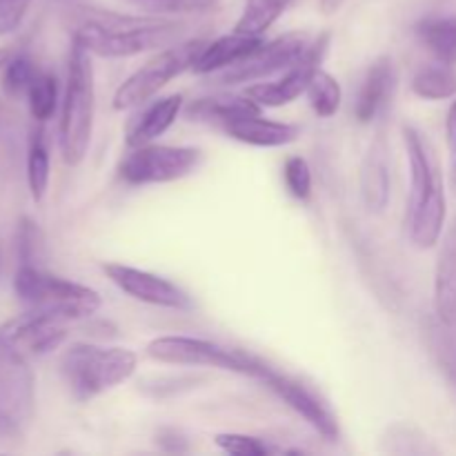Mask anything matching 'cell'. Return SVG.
Instances as JSON below:
<instances>
[{
	"instance_id": "60d3db41",
	"label": "cell",
	"mask_w": 456,
	"mask_h": 456,
	"mask_svg": "<svg viewBox=\"0 0 456 456\" xmlns=\"http://www.w3.org/2000/svg\"><path fill=\"white\" fill-rule=\"evenodd\" d=\"M9 58H12L9 49H0V69H4V65H7Z\"/></svg>"
},
{
	"instance_id": "d6a6232c",
	"label": "cell",
	"mask_w": 456,
	"mask_h": 456,
	"mask_svg": "<svg viewBox=\"0 0 456 456\" xmlns=\"http://www.w3.org/2000/svg\"><path fill=\"white\" fill-rule=\"evenodd\" d=\"M134 3L156 13H196L214 9L218 0H134Z\"/></svg>"
},
{
	"instance_id": "9c48e42d",
	"label": "cell",
	"mask_w": 456,
	"mask_h": 456,
	"mask_svg": "<svg viewBox=\"0 0 456 456\" xmlns=\"http://www.w3.org/2000/svg\"><path fill=\"white\" fill-rule=\"evenodd\" d=\"M310 36L305 31H289L279 38L265 43L263 40L249 56L239 61L236 65L221 69L214 83L216 85H245L265 80L279 71L289 69L310 45Z\"/></svg>"
},
{
	"instance_id": "603a6c76",
	"label": "cell",
	"mask_w": 456,
	"mask_h": 456,
	"mask_svg": "<svg viewBox=\"0 0 456 456\" xmlns=\"http://www.w3.org/2000/svg\"><path fill=\"white\" fill-rule=\"evenodd\" d=\"M423 47L444 65H456V18H426L417 25Z\"/></svg>"
},
{
	"instance_id": "d590c367",
	"label": "cell",
	"mask_w": 456,
	"mask_h": 456,
	"mask_svg": "<svg viewBox=\"0 0 456 456\" xmlns=\"http://www.w3.org/2000/svg\"><path fill=\"white\" fill-rule=\"evenodd\" d=\"M22 129L18 116L0 102V142L7 147H16L20 142Z\"/></svg>"
},
{
	"instance_id": "d4e9b609",
	"label": "cell",
	"mask_w": 456,
	"mask_h": 456,
	"mask_svg": "<svg viewBox=\"0 0 456 456\" xmlns=\"http://www.w3.org/2000/svg\"><path fill=\"white\" fill-rule=\"evenodd\" d=\"M412 92L426 101H444L456 94V71L452 65H430L414 74Z\"/></svg>"
},
{
	"instance_id": "ffe728a7",
	"label": "cell",
	"mask_w": 456,
	"mask_h": 456,
	"mask_svg": "<svg viewBox=\"0 0 456 456\" xmlns=\"http://www.w3.org/2000/svg\"><path fill=\"white\" fill-rule=\"evenodd\" d=\"M263 43V38H256V36H243V34H232L221 36L216 40H208L203 47V52L196 58L191 71L199 76L214 74V71L227 69V67L236 65L239 61H243L245 56L254 52L258 45Z\"/></svg>"
},
{
	"instance_id": "e0dca14e",
	"label": "cell",
	"mask_w": 456,
	"mask_h": 456,
	"mask_svg": "<svg viewBox=\"0 0 456 456\" xmlns=\"http://www.w3.org/2000/svg\"><path fill=\"white\" fill-rule=\"evenodd\" d=\"M142 110L134 116L127 123V132H125V142L127 147H141L147 142H154L156 138L163 136L174 123H176L178 114L183 110V96L181 94H172V96L159 98L151 101L150 105H141Z\"/></svg>"
},
{
	"instance_id": "7c38bea8",
	"label": "cell",
	"mask_w": 456,
	"mask_h": 456,
	"mask_svg": "<svg viewBox=\"0 0 456 456\" xmlns=\"http://www.w3.org/2000/svg\"><path fill=\"white\" fill-rule=\"evenodd\" d=\"M102 272H105L107 279H110L120 292L132 297L134 301L176 312H187L194 307L190 294L183 292L178 285H174L172 281L163 279V276L159 274L138 270V267L123 265V263H105V265H102Z\"/></svg>"
},
{
	"instance_id": "5bb4252c",
	"label": "cell",
	"mask_w": 456,
	"mask_h": 456,
	"mask_svg": "<svg viewBox=\"0 0 456 456\" xmlns=\"http://www.w3.org/2000/svg\"><path fill=\"white\" fill-rule=\"evenodd\" d=\"M0 405L20 423L34 412V374L27 359L0 343Z\"/></svg>"
},
{
	"instance_id": "ba28073f",
	"label": "cell",
	"mask_w": 456,
	"mask_h": 456,
	"mask_svg": "<svg viewBox=\"0 0 456 456\" xmlns=\"http://www.w3.org/2000/svg\"><path fill=\"white\" fill-rule=\"evenodd\" d=\"M203 163V151L199 147L147 145L132 147L120 160L118 176L127 185H163L190 176Z\"/></svg>"
},
{
	"instance_id": "8d00e7d4",
	"label": "cell",
	"mask_w": 456,
	"mask_h": 456,
	"mask_svg": "<svg viewBox=\"0 0 456 456\" xmlns=\"http://www.w3.org/2000/svg\"><path fill=\"white\" fill-rule=\"evenodd\" d=\"M156 444H159V448L165 450V452L181 454L190 450L185 436H183L181 432L174 430V428H163V430H159V435H156Z\"/></svg>"
},
{
	"instance_id": "3957f363",
	"label": "cell",
	"mask_w": 456,
	"mask_h": 456,
	"mask_svg": "<svg viewBox=\"0 0 456 456\" xmlns=\"http://www.w3.org/2000/svg\"><path fill=\"white\" fill-rule=\"evenodd\" d=\"M94 114H96V76H94L92 53L83 45L71 40L61 127H58L62 160L69 167H78L87 156L94 132Z\"/></svg>"
},
{
	"instance_id": "ab89813d",
	"label": "cell",
	"mask_w": 456,
	"mask_h": 456,
	"mask_svg": "<svg viewBox=\"0 0 456 456\" xmlns=\"http://www.w3.org/2000/svg\"><path fill=\"white\" fill-rule=\"evenodd\" d=\"M347 0H319V9L325 13V16H332V13L341 12V7Z\"/></svg>"
},
{
	"instance_id": "f1b7e54d",
	"label": "cell",
	"mask_w": 456,
	"mask_h": 456,
	"mask_svg": "<svg viewBox=\"0 0 456 456\" xmlns=\"http://www.w3.org/2000/svg\"><path fill=\"white\" fill-rule=\"evenodd\" d=\"M383 450L390 454H421L428 452V445L423 436L419 435L414 428L405 426V423H395L386 430L381 439Z\"/></svg>"
},
{
	"instance_id": "8fae6325",
	"label": "cell",
	"mask_w": 456,
	"mask_h": 456,
	"mask_svg": "<svg viewBox=\"0 0 456 456\" xmlns=\"http://www.w3.org/2000/svg\"><path fill=\"white\" fill-rule=\"evenodd\" d=\"M330 43H332V34L323 31V34L316 36L307 49L303 52V56L294 62L288 69V74L283 78H279L276 83H256L252 87H248V96L254 102H258L261 107H283L289 102L297 101L301 94L307 92L310 83L314 80V76L321 71L325 56H328Z\"/></svg>"
},
{
	"instance_id": "cb8c5ba5",
	"label": "cell",
	"mask_w": 456,
	"mask_h": 456,
	"mask_svg": "<svg viewBox=\"0 0 456 456\" xmlns=\"http://www.w3.org/2000/svg\"><path fill=\"white\" fill-rule=\"evenodd\" d=\"M292 4V0H245L240 18L236 20L234 31L243 36H256L261 38Z\"/></svg>"
},
{
	"instance_id": "ac0fdd59",
	"label": "cell",
	"mask_w": 456,
	"mask_h": 456,
	"mask_svg": "<svg viewBox=\"0 0 456 456\" xmlns=\"http://www.w3.org/2000/svg\"><path fill=\"white\" fill-rule=\"evenodd\" d=\"M223 132L230 138H234V141L252 147H283L301 136V127L298 125L267 120L261 114L232 120V123H227L223 127Z\"/></svg>"
},
{
	"instance_id": "44dd1931",
	"label": "cell",
	"mask_w": 456,
	"mask_h": 456,
	"mask_svg": "<svg viewBox=\"0 0 456 456\" xmlns=\"http://www.w3.org/2000/svg\"><path fill=\"white\" fill-rule=\"evenodd\" d=\"M261 114V105L254 102L252 98L245 96H214V98H199L187 107V118L196 123H209L216 127H225L232 120L245 118V116Z\"/></svg>"
},
{
	"instance_id": "9a60e30c",
	"label": "cell",
	"mask_w": 456,
	"mask_h": 456,
	"mask_svg": "<svg viewBox=\"0 0 456 456\" xmlns=\"http://www.w3.org/2000/svg\"><path fill=\"white\" fill-rule=\"evenodd\" d=\"M396 87V67L390 56H381L368 67L356 96L354 116L359 123L368 125L386 111Z\"/></svg>"
},
{
	"instance_id": "2e32d148",
	"label": "cell",
	"mask_w": 456,
	"mask_h": 456,
	"mask_svg": "<svg viewBox=\"0 0 456 456\" xmlns=\"http://www.w3.org/2000/svg\"><path fill=\"white\" fill-rule=\"evenodd\" d=\"M386 138H374L361 165V199L368 212L381 214L390 203L392 174Z\"/></svg>"
},
{
	"instance_id": "277c9868",
	"label": "cell",
	"mask_w": 456,
	"mask_h": 456,
	"mask_svg": "<svg viewBox=\"0 0 456 456\" xmlns=\"http://www.w3.org/2000/svg\"><path fill=\"white\" fill-rule=\"evenodd\" d=\"M138 356L127 347H102L74 343L61 356V374L67 390L78 403L114 390L136 372Z\"/></svg>"
},
{
	"instance_id": "74e56055",
	"label": "cell",
	"mask_w": 456,
	"mask_h": 456,
	"mask_svg": "<svg viewBox=\"0 0 456 456\" xmlns=\"http://www.w3.org/2000/svg\"><path fill=\"white\" fill-rule=\"evenodd\" d=\"M22 423L0 405V441H16L22 435Z\"/></svg>"
},
{
	"instance_id": "1f68e13d",
	"label": "cell",
	"mask_w": 456,
	"mask_h": 456,
	"mask_svg": "<svg viewBox=\"0 0 456 456\" xmlns=\"http://www.w3.org/2000/svg\"><path fill=\"white\" fill-rule=\"evenodd\" d=\"M40 249H43V234L36 227L34 221L22 218L20 227H18V258L20 265H38Z\"/></svg>"
},
{
	"instance_id": "4fadbf2b",
	"label": "cell",
	"mask_w": 456,
	"mask_h": 456,
	"mask_svg": "<svg viewBox=\"0 0 456 456\" xmlns=\"http://www.w3.org/2000/svg\"><path fill=\"white\" fill-rule=\"evenodd\" d=\"M261 383H265L289 410L298 414L307 426L314 428L323 439L337 441L338 439V423L337 417L332 414V410L323 403L321 396H316L314 390L305 386L298 379L289 377V374L279 372V370L270 368L267 365L265 372L258 379Z\"/></svg>"
},
{
	"instance_id": "30bf717a",
	"label": "cell",
	"mask_w": 456,
	"mask_h": 456,
	"mask_svg": "<svg viewBox=\"0 0 456 456\" xmlns=\"http://www.w3.org/2000/svg\"><path fill=\"white\" fill-rule=\"evenodd\" d=\"M69 319L53 312L29 310L0 328V343L22 359H38L49 354L69 337Z\"/></svg>"
},
{
	"instance_id": "f35d334b",
	"label": "cell",
	"mask_w": 456,
	"mask_h": 456,
	"mask_svg": "<svg viewBox=\"0 0 456 456\" xmlns=\"http://www.w3.org/2000/svg\"><path fill=\"white\" fill-rule=\"evenodd\" d=\"M445 132H448V147H450V165H452V187L456 191V101L448 111L445 120Z\"/></svg>"
},
{
	"instance_id": "7a4b0ae2",
	"label": "cell",
	"mask_w": 456,
	"mask_h": 456,
	"mask_svg": "<svg viewBox=\"0 0 456 456\" xmlns=\"http://www.w3.org/2000/svg\"><path fill=\"white\" fill-rule=\"evenodd\" d=\"M403 142L410 160V200L405 214L408 236L419 249L439 243L445 225V190L439 159L421 129L405 125Z\"/></svg>"
},
{
	"instance_id": "4dcf8cb0",
	"label": "cell",
	"mask_w": 456,
	"mask_h": 456,
	"mask_svg": "<svg viewBox=\"0 0 456 456\" xmlns=\"http://www.w3.org/2000/svg\"><path fill=\"white\" fill-rule=\"evenodd\" d=\"M283 178L289 194L298 200H307L312 196V169L303 156H289L283 165Z\"/></svg>"
},
{
	"instance_id": "d6986e66",
	"label": "cell",
	"mask_w": 456,
	"mask_h": 456,
	"mask_svg": "<svg viewBox=\"0 0 456 456\" xmlns=\"http://www.w3.org/2000/svg\"><path fill=\"white\" fill-rule=\"evenodd\" d=\"M435 310L448 328H456V221L441 243L435 272Z\"/></svg>"
},
{
	"instance_id": "836d02e7",
	"label": "cell",
	"mask_w": 456,
	"mask_h": 456,
	"mask_svg": "<svg viewBox=\"0 0 456 456\" xmlns=\"http://www.w3.org/2000/svg\"><path fill=\"white\" fill-rule=\"evenodd\" d=\"M191 386H196V379L191 377H159L154 381H142L141 390L147 396L163 399V396H172L181 390H190Z\"/></svg>"
},
{
	"instance_id": "484cf974",
	"label": "cell",
	"mask_w": 456,
	"mask_h": 456,
	"mask_svg": "<svg viewBox=\"0 0 456 456\" xmlns=\"http://www.w3.org/2000/svg\"><path fill=\"white\" fill-rule=\"evenodd\" d=\"M305 94L310 98V105L314 110V114L321 116V118H330V116L337 114L343 101V89L338 85V80L323 69L314 76V80H312Z\"/></svg>"
},
{
	"instance_id": "52a82bcc",
	"label": "cell",
	"mask_w": 456,
	"mask_h": 456,
	"mask_svg": "<svg viewBox=\"0 0 456 456\" xmlns=\"http://www.w3.org/2000/svg\"><path fill=\"white\" fill-rule=\"evenodd\" d=\"M147 356L169 365H203V368L225 370V372L248 374L261 379L267 363L258 356L240 350H230L218 343L191 337H160L147 343Z\"/></svg>"
},
{
	"instance_id": "5b68a950",
	"label": "cell",
	"mask_w": 456,
	"mask_h": 456,
	"mask_svg": "<svg viewBox=\"0 0 456 456\" xmlns=\"http://www.w3.org/2000/svg\"><path fill=\"white\" fill-rule=\"evenodd\" d=\"M13 292L29 310H45L69 321L89 319L102 305L96 289L74 283L38 265H20L13 279Z\"/></svg>"
},
{
	"instance_id": "4316f807",
	"label": "cell",
	"mask_w": 456,
	"mask_h": 456,
	"mask_svg": "<svg viewBox=\"0 0 456 456\" xmlns=\"http://www.w3.org/2000/svg\"><path fill=\"white\" fill-rule=\"evenodd\" d=\"M27 102H29V111L38 123H45L53 116L58 107V83L56 76L45 74L40 71L38 78L34 80V85L27 92Z\"/></svg>"
},
{
	"instance_id": "83f0119b",
	"label": "cell",
	"mask_w": 456,
	"mask_h": 456,
	"mask_svg": "<svg viewBox=\"0 0 456 456\" xmlns=\"http://www.w3.org/2000/svg\"><path fill=\"white\" fill-rule=\"evenodd\" d=\"M38 74L40 71L36 62L27 53H18V56L9 58L7 65H4L3 89L9 96H27Z\"/></svg>"
},
{
	"instance_id": "8992f818",
	"label": "cell",
	"mask_w": 456,
	"mask_h": 456,
	"mask_svg": "<svg viewBox=\"0 0 456 456\" xmlns=\"http://www.w3.org/2000/svg\"><path fill=\"white\" fill-rule=\"evenodd\" d=\"M205 43L208 40L194 38L185 40V43H174L169 47H165L163 52L156 53L154 58L145 62L142 67H138L114 94V110L116 111H127L134 107H141L145 102H150L169 80H174L176 76H181L183 71L191 69L199 58V53L203 52Z\"/></svg>"
},
{
	"instance_id": "f546056e",
	"label": "cell",
	"mask_w": 456,
	"mask_h": 456,
	"mask_svg": "<svg viewBox=\"0 0 456 456\" xmlns=\"http://www.w3.org/2000/svg\"><path fill=\"white\" fill-rule=\"evenodd\" d=\"M214 444H216L223 452L234 456H265L283 452V450L274 448V445L248 435H216L214 436Z\"/></svg>"
},
{
	"instance_id": "6da1fadb",
	"label": "cell",
	"mask_w": 456,
	"mask_h": 456,
	"mask_svg": "<svg viewBox=\"0 0 456 456\" xmlns=\"http://www.w3.org/2000/svg\"><path fill=\"white\" fill-rule=\"evenodd\" d=\"M69 27L71 40L101 58H132L169 47L187 29L185 22L176 18L129 16L94 7H76Z\"/></svg>"
},
{
	"instance_id": "e575fe53",
	"label": "cell",
	"mask_w": 456,
	"mask_h": 456,
	"mask_svg": "<svg viewBox=\"0 0 456 456\" xmlns=\"http://www.w3.org/2000/svg\"><path fill=\"white\" fill-rule=\"evenodd\" d=\"M29 4L31 0H0V36L18 29Z\"/></svg>"
},
{
	"instance_id": "7402d4cb",
	"label": "cell",
	"mask_w": 456,
	"mask_h": 456,
	"mask_svg": "<svg viewBox=\"0 0 456 456\" xmlns=\"http://www.w3.org/2000/svg\"><path fill=\"white\" fill-rule=\"evenodd\" d=\"M52 176V154L43 127L34 129L27 138V185L34 203H43Z\"/></svg>"
}]
</instances>
